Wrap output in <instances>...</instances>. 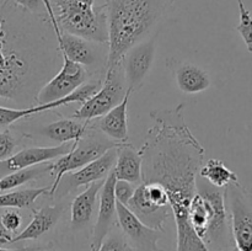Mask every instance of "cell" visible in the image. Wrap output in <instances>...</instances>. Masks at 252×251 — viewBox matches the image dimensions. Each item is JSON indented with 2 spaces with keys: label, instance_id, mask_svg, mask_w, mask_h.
Masks as SVG:
<instances>
[{
  "label": "cell",
  "instance_id": "obj_22",
  "mask_svg": "<svg viewBox=\"0 0 252 251\" xmlns=\"http://www.w3.org/2000/svg\"><path fill=\"white\" fill-rule=\"evenodd\" d=\"M172 73L177 86L185 94H198L211 86L209 74L192 63H176Z\"/></svg>",
  "mask_w": 252,
  "mask_h": 251
},
{
  "label": "cell",
  "instance_id": "obj_8",
  "mask_svg": "<svg viewBox=\"0 0 252 251\" xmlns=\"http://www.w3.org/2000/svg\"><path fill=\"white\" fill-rule=\"evenodd\" d=\"M225 202L236 251H252V203L248 191L240 182L228 185Z\"/></svg>",
  "mask_w": 252,
  "mask_h": 251
},
{
  "label": "cell",
  "instance_id": "obj_35",
  "mask_svg": "<svg viewBox=\"0 0 252 251\" xmlns=\"http://www.w3.org/2000/svg\"><path fill=\"white\" fill-rule=\"evenodd\" d=\"M44 4H46L47 14H48L49 19H51L52 25H53V27H54V31H56V33H57V37L59 38V36H61V31H59V29H58V25H57L56 16H54L53 9H52V5H51V0H44Z\"/></svg>",
  "mask_w": 252,
  "mask_h": 251
},
{
  "label": "cell",
  "instance_id": "obj_32",
  "mask_svg": "<svg viewBox=\"0 0 252 251\" xmlns=\"http://www.w3.org/2000/svg\"><path fill=\"white\" fill-rule=\"evenodd\" d=\"M2 224L11 234L16 233L22 224V217L17 211H5L1 214Z\"/></svg>",
  "mask_w": 252,
  "mask_h": 251
},
{
  "label": "cell",
  "instance_id": "obj_39",
  "mask_svg": "<svg viewBox=\"0 0 252 251\" xmlns=\"http://www.w3.org/2000/svg\"><path fill=\"white\" fill-rule=\"evenodd\" d=\"M234 251H235V250H234Z\"/></svg>",
  "mask_w": 252,
  "mask_h": 251
},
{
  "label": "cell",
  "instance_id": "obj_1",
  "mask_svg": "<svg viewBox=\"0 0 252 251\" xmlns=\"http://www.w3.org/2000/svg\"><path fill=\"white\" fill-rule=\"evenodd\" d=\"M184 110L179 103L149 113L153 126L139 149L143 182H158L166 189L176 224V251H209L189 219L206 149L187 126Z\"/></svg>",
  "mask_w": 252,
  "mask_h": 251
},
{
  "label": "cell",
  "instance_id": "obj_23",
  "mask_svg": "<svg viewBox=\"0 0 252 251\" xmlns=\"http://www.w3.org/2000/svg\"><path fill=\"white\" fill-rule=\"evenodd\" d=\"M52 170H53V162L47 161L10 172L0 177V193L11 191L22 185L41 179L44 175H52Z\"/></svg>",
  "mask_w": 252,
  "mask_h": 251
},
{
  "label": "cell",
  "instance_id": "obj_21",
  "mask_svg": "<svg viewBox=\"0 0 252 251\" xmlns=\"http://www.w3.org/2000/svg\"><path fill=\"white\" fill-rule=\"evenodd\" d=\"M93 121H79L75 118H61L39 128L38 134L57 144L78 142L90 127Z\"/></svg>",
  "mask_w": 252,
  "mask_h": 251
},
{
  "label": "cell",
  "instance_id": "obj_19",
  "mask_svg": "<svg viewBox=\"0 0 252 251\" xmlns=\"http://www.w3.org/2000/svg\"><path fill=\"white\" fill-rule=\"evenodd\" d=\"M127 207L140 221L150 228L164 230V224L171 213L170 207H158L148 201L143 194L140 185L135 187L132 198L128 201Z\"/></svg>",
  "mask_w": 252,
  "mask_h": 251
},
{
  "label": "cell",
  "instance_id": "obj_18",
  "mask_svg": "<svg viewBox=\"0 0 252 251\" xmlns=\"http://www.w3.org/2000/svg\"><path fill=\"white\" fill-rule=\"evenodd\" d=\"M103 182L105 180L93 182L86 186V188L81 193L74 197L70 207V224L73 230H83L85 226L89 225L94 216V212H95L98 194H100V189Z\"/></svg>",
  "mask_w": 252,
  "mask_h": 251
},
{
  "label": "cell",
  "instance_id": "obj_34",
  "mask_svg": "<svg viewBox=\"0 0 252 251\" xmlns=\"http://www.w3.org/2000/svg\"><path fill=\"white\" fill-rule=\"evenodd\" d=\"M14 236V234L10 233V231L5 228L4 224H2L1 213H0V246L6 245V244H11V240Z\"/></svg>",
  "mask_w": 252,
  "mask_h": 251
},
{
  "label": "cell",
  "instance_id": "obj_37",
  "mask_svg": "<svg viewBox=\"0 0 252 251\" xmlns=\"http://www.w3.org/2000/svg\"><path fill=\"white\" fill-rule=\"evenodd\" d=\"M33 251H56V250H48V249H42V248H37V249H33Z\"/></svg>",
  "mask_w": 252,
  "mask_h": 251
},
{
  "label": "cell",
  "instance_id": "obj_28",
  "mask_svg": "<svg viewBox=\"0 0 252 251\" xmlns=\"http://www.w3.org/2000/svg\"><path fill=\"white\" fill-rule=\"evenodd\" d=\"M239 14H240V22L236 26V31L241 34L249 52L252 53V16L250 10L245 7L243 0H238Z\"/></svg>",
  "mask_w": 252,
  "mask_h": 251
},
{
  "label": "cell",
  "instance_id": "obj_27",
  "mask_svg": "<svg viewBox=\"0 0 252 251\" xmlns=\"http://www.w3.org/2000/svg\"><path fill=\"white\" fill-rule=\"evenodd\" d=\"M41 112H43V111L39 105L32 106L29 108H10L0 106V129L9 128L17 121L30 118L33 115H38Z\"/></svg>",
  "mask_w": 252,
  "mask_h": 251
},
{
  "label": "cell",
  "instance_id": "obj_26",
  "mask_svg": "<svg viewBox=\"0 0 252 251\" xmlns=\"http://www.w3.org/2000/svg\"><path fill=\"white\" fill-rule=\"evenodd\" d=\"M49 187L22 188L0 193V208H27L31 207L42 194H48Z\"/></svg>",
  "mask_w": 252,
  "mask_h": 251
},
{
  "label": "cell",
  "instance_id": "obj_2",
  "mask_svg": "<svg viewBox=\"0 0 252 251\" xmlns=\"http://www.w3.org/2000/svg\"><path fill=\"white\" fill-rule=\"evenodd\" d=\"M62 57L48 14H32L12 0L0 6V98L21 108L36 106L42 86Z\"/></svg>",
  "mask_w": 252,
  "mask_h": 251
},
{
  "label": "cell",
  "instance_id": "obj_20",
  "mask_svg": "<svg viewBox=\"0 0 252 251\" xmlns=\"http://www.w3.org/2000/svg\"><path fill=\"white\" fill-rule=\"evenodd\" d=\"M142 161L140 152L133 147L132 143H122L117 148V159L112 169L116 179L125 180L135 186L140 185L143 182Z\"/></svg>",
  "mask_w": 252,
  "mask_h": 251
},
{
  "label": "cell",
  "instance_id": "obj_9",
  "mask_svg": "<svg viewBox=\"0 0 252 251\" xmlns=\"http://www.w3.org/2000/svg\"><path fill=\"white\" fill-rule=\"evenodd\" d=\"M58 42L62 54L84 66L90 78L101 74L105 75L108 58L107 43L91 41L68 32H61Z\"/></svg>",
  "mask_w": 252,
  "mask_h": 251
},
{
  "label": "cell",
  "instance_id": "obj_15",
  "mask_svg": "<svg viewBox=\"0 0 252 251\" xmlns=\"http://www.w3.org/2000/svg\"><path fill=\"white\" fill-rule=\"evenodd\" d=\"M75 142L63 143L54 147H32L25 148L20 152L14 153L11 157L0 161V177L24 167L33 166L42 162L52 161L62 155L70 152Z\"/></svg>",
  "mask_w": 252,
  "mask_h": 251
},
{
  "label": "cell",
  "instance_id": "obj_33",
  "mask_svg": "<svg viewBox=\"0 0 252 251\" xmlns=\"http://www.w3.org/2000/svg\"><path fill=\"white\" fill-rule=\"evenodd\" d=\"M12 1L32 14H47L44 0H12Z\"/></svg>",
  "mask_w": 252,
  "mask_h": 251
},
{
  "label": "cell",
  "instance_id": "obj_31",
  "mask_svg": "<svg viewBox=\"0 0 252 251\" xmlns=\"http://www.w3.org/2000/svg\"><path fill=\"white\" fill-rule=\"evenodd\" d=\"M135 187H137L135 185L125 181V180H117L115 184V196L117 202L127 206L128 201L132 198L133 193H134Z\"/></svg>",
  "mask_w": 252,
  "mask_h": 251
},
{
  "label": "cell",
  "instance_id": "obj_17",
  "mask_svg": "<svg viewBox=\"0 0 252 251\" xmlns=\"http://www.w3.org/2000/svg\"><path fill=\"white\" fill-rule=\"evenodd\" d=\"M64 212L63 203L46 204L38 211L33 212V218L31 219L26 228L12 238L11 244L25 240H37L44 234L53 229L62 218Z\"/></svg>",
  "mask_w": 252,
  "mask_h": 251
},
{
  "label": "cell",
  "instance_id": "obj_6",
  "mask_svg": "<svg viewBox=\"0 0 252 251\" xmlns=\"http://www.w3.org/2000/svg\"><path fill=\"white\" fill-rule=\"evenodd\" d=\"M127 93V84L125 79L122 63L115 64L107 68L103 76L100 90L91 96L88 101L73 113L71 118L79 121H94L100 118L108 111L117 106L125 98Z\"/></svg>",
  "mask_w": 252,
  "mask_h": 251
},
{
  "label": "cell",
  "instance_id": "obj_12",
  "mask_svg": "<svg viewBox=\"0 0 252 251\" xmlns=\"http://www.w3.org/2000/svg\"><path fill=\"white\" fill-rule=\"evenodd\" d=\"M89 78L90 75L84 66L62 54L61 69L38 91L36 105H44L65 97Z\"/></svg>",
  "mask_w": 252,
  "mask_h": 251
},
{
  "label": "cell",
  "instance_id": "obj_36",
  "mask_svg": "<svg viewBox=\"0 0 252 251\" xmlns=\"http://www.w3.org/2000/svg\"><path fill=\"white\" fill-rule=\"evenodd\" d=\"M21 249H4V248H0V251H21Z\"/></svg>",
  "mask_w": 252,
  "mask_h": 251
},
{
  "label": "cell",
  "instance_id": "obj_4",
  "mask_svg": "<svg viewBox=\"0 0 252 251\" xmlns=\"http://www.w3.org/2000/svg\"><path fill=\"white\" fill-rule=\"evenodd\" d=\"M96 1L97 0H51L59 31L107 43L106 4L96 5Z\"/></svg>",
  "mask_w": 252,
  "mask_h": 251
},
{
  "label": "cell",
  "instance_id": "obj_24",
  "mask_svg": "<svg viewBox=\"0 0 252 251\" xmlns=\"http://www.w3.org/2000/svg\"><path fill=\"white\" fill-rule=\"evenodd\" d=\"M213 208L207 198L199 193L194 194L189 209V219L197 235L203 240L212 220Z\"/></svg>",
  "mask_w": 252,
  "mask_h": 251
},
{
  "label": "cell",
  "instance_id": "obj_30",
  "mask_svg": "<svg viewBox=\"0 0 252 251\" xmlns=\"http://www.w3.org/2000/svg\"><path fill=\"white\" fill-rule=\"evenodd\" d=\"M20 140L10 132L9 128L0 129V161L14 154Z\"/></svg>",
  "mask_w": 252,
  "mask_h": 251
},
{
  "label": "cell",
  "instance_id": "obj_5",
  "mask_svg": "<svg viewBox=\"0 0 252 251\" xmlns=\"http://www.w3.org/2000/svg\"><path fill=\"white\" fill-rule=\"evenodd\" d=\"M121 144H122V143L113 142L110 138L106 137L105 134H102V133L94 126L93 121L90 127H89L88 132H86L78 142L74 143L70 152L59 157L58 159H56V161L53 162L52 175H54V179L52 185L49 186V196L53 197L54 191H56L57 186H58L59 181H61V179L63 177L64 174L80 169L84 165L89 164V162H91L93 160L97 159L98 157L105 154L107 150L112 149V148L120 147Z\"/></svg>",
  "mask_w": 252,
  "mask_h": 251
},
{
  "label": "cell",
  "instance_id": "obj_14",
  "mask_svg": "<svg viewBox=\"0 0 252 251\" xmlns=\"http://www.w3.org/2000/svg\"><path fill=\"white\" fill-rule=\"evenodd\" d=\"M115 172L111 171L105 179L98 194V214L91 234L90 249L97 251L106 236L117 225V199L115 196Z\"/></svg>",
  "mask_w": 252,
  "mask_h": 251
},
{
  "label": "cell",
  "instance_id": "obj_11",
  "mask_svg": "<svg viewBox=\"0 0 252 251\" xmlns=\"http://www.w3.org/2000/svg\"><path fill=\"white\" fill-rule=\"evenodd\" d=\"M159 34H153L130 47L121 59L127 89L132 93L143 88L154 64L157 41Z\"/></svg>",
  "mask_w": 252,
  "mask_h": 251
},
{
  "label": "cell",
  "instance_id": "obj_16",
  "mask_svg": "<svg viewBox=\"0 0 252 251\" xmlns=\"http://www.w3.org/2000/svg\"><path fill=\"white\" fill-rule=\"evenodd\" d=\"M132 91L127 89L125 98L117 106L101 116L95 127L102 134L110 138L116 143L129 142V133H128V102L132 96Z\"/></svg>",
  "mask_w": 252,
  "mask_h": 251
},
{
  "label": "cell",
  "instance_id": "obj_10",
  "mask_svg": "<svg viewBox=\"0 0 252 251\" xmlns=\"http://www.w3.org/2000/svg\"><path fill=\"white\" fill-rule=\"evenodd\" d=\"M118 148V147H117ZM117 148L107 150L105 154L84 165L75 171L66 172L59 181L53 197L63 199L75 192L79 187L89 186L90 184L100 180H105L112 171L117 159Z\"/></svg>",
  "mask_w": 252,
  "mask_h": 251
},
{
  "label": "cell",
  "instance_id": "obj_29",
  "mask_svg": "<svg viewBox=\"0 0 252 251\" xmlns=\"http://www.w3.org/2000/svg\"><path fill=\"white\" fill-rule=\"evenodd\" d=\"M97 251H135L132 246L128 244L123 234L113 229L110 234L105 238Z\"/></svg>",
  "mask_w": 252,
  "mask_h": 251
},
{
  "label": "cell",
  "instance_id": "obj_7",
  "mask_svg": "<svg viewBox=\"0 0 252 251\" xmlns=\"http://www.w3.org/2000/svg\"><path fill=\"white\" fill-rule=\"evenodd\" d=\"M196 191L209 201L213 208L211 224L203 241L208 250L220 251L231 245V231L225 202V187L213 186L207 180L197 176Z\"/></svg>",
  "mask_w": 252,
  "mask_h": 251
},
{
  "label": "cell",
  "instance_id": "obj_25",
  "mask_svg": "<svg viewBox=\"0 0 252 251\" xmlns=\"http://www.w3.org/2000/svg\"><path fill=\"white\" fill-rule=\"evenodd\" d=\"M198 176L207 180L213 186L221 187V188L234 182H239L238 175L218 159H209L206 164L202 165L198 171Z\"/></svg>",
  "mask_w": 252,
  "mask_h": 251
},
{
  "label": "cell",
  "instance_id": "obj_13",
  "mask_svg": "<svg viewBox=\"0 0 252 251\" xmlns=\"http://www.w3.org/2000/svg\"><path fill=\"white\" fill-rule=\"evenodd\" d=\"M117 225L135 251H162L158 244L165 231L145 225L127 206L120 202H117Z\"/></svg>",
  "mask_w": 252,
  "mask_h": 251
},
{
  "label": "cell",
  "instance_id": "obj_3",
  "mask_svg": "<svg viewBox=\"0 0 252 251\" xmlns=\"http://www.w3.org/2000/svg\"><path fill=\"white\" fill-rule=\"evenodd\" d=\"M108 58L106 69L120 63L126 52L160 29L171 14L175 0H105Z\"/></svg>",
  "mask_w": 252,
  "mask_h": 251
},
{
  "label": "cell",
  "instance_id": "obj_38",
  "mask_svg": "<svg viewBox=\"0 0 252 251\" xmlns=\"http://www.w3.org/2000/svg\"><path fill=\"white\" fill-rule=\"evenodd\" d=\"M30 249H31V248H22L21 251H30Z\"/></svg>",
  "mask_w": 252,
  "mask_h": 251
}]
</instances>
